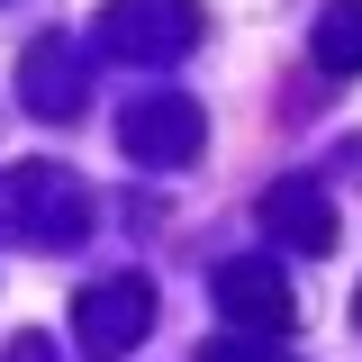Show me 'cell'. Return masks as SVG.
I'll return each mask as SVG.
<instances>
[{
    "label": "cell",
    "instance_id": "obj_1",
    "mask_svg": "<svg viewBox=\"0 0 362 362\" xmlns=\"http://www.w3.org/2000/svg\"><path fill=\"white\" fill-rule=\"evenodd\" d=\"M0 218L28 245H73L90 226V199H82V181L64 163H18V173H0Z\"/></svg>",
    "mask_w": 362,
    "mask_h": 362
},
{
    "label": "cell",
    "instance_id": "obj_2",
    "mask_svg": "<svg viewBox=\"0 0 362 362\" xmlns=\"http://www.w3.org/2000/svg\"><path fill=\"white\" fill-rule=\"evenodd\" d=\"M90 37L109 54H127V64H173V54H190L209 37V9L199 0H109Z\"/></svg>",
    "mask_w": 362,
    "mask_h": 362
},
{
    "label": "cell",
    "instance_id": "obj_3",
    "mask_svg": "<svg viewBox=\"0 0 362 362\" xmlns=\"http://www.w3.org/2000/svg\"><path fill=\"white\" fill-rule=\"evenodd\" d=\"M199 136H209V118H199V100H181V90H136L127 118H118V145H127L136 163H154V173H181V163L199 154Z\"/></svg>",
    "mask_w": 362,
    "mask_h": 362
},
{
    "label": "cell",
    "instance_id": "obj_4",
    "mask_svg": "<svg viewBox=\"0 0 362 362\" xmlns=\"http://www.w3.org/2000/svg\"><path fill=\"white\" fill-rule=\"evenodd\" d=\"M218 308H226L235 335H290V272H281V254L218 263Z\"/></svg>",
    "mask_w": 362,
    "mask_h": 362
},
{
    "label": "cell",
    "instance_id": "obj_5",
    "mask_svg": "<svg viewBox=\"0 0 362 362\" xmlns=\"http://www.w3.org/2000/svg\"><path fill=\"white\" fill-rule=\"evenodd\" d=\"M145 326H154V290H145V281H100V290H82V308H73V335H82L90 362L136 354Z\"/></svg>",
    "mask_w": 362,
    "mask_h": 362
},
{
    "label": "cell",
    "instance_id": "obj_6",
    "mask_svg": "<svg viewBox=\"0 0 362 362\" xmlns=\"http://www.w3.org/2000/svg\"><path fill=\"white\" fill-rule=\"evenodd\" d=\"M18 90H28V109L37 118H82V37H37L28 54H18Z\"/></svg>",
    "mask_w": 362,
    "mask_h": 362
},
{
    "label": "cell",
    "instance_id": "obj_7",
    "mask_svg": "<svg viewBox=\"0 0 362 362\" xmlns=\"http://www.w3.org/2000/svg\"><path fill=\"white\" fill-rule=\"evenodd\" d=\"M263 235L299 245V254H335V209L317 181H272L263 190Z\"/></svg>",
    "mask_w": 362,
    "mask_h": 362
},
{
    "label": "cell",
    "instance_id": "obj_8",
    "mask_svg": "<svg viewBox=\"0 0 362 362\" xmlns=\"http://www.w3.org/2000/svg\"><path fill=\"white\" fill-rule=\"evenodd\" d=\"M308 64L326 73V82H354V73H362V0H326V9H317Z\"/></svg>",
    "mask_w": 362,
    "mask_h": 362
},
{
    "label": "cell",
    "instance_id": "obj_9",
    "mask_svg": "<svg viewBox=\"0 0 362 362\" xmlns=\"http://www.w3.org/2000/svg\"><path fill=\"white\" fill-rule=\"evenodd\" d=\"M199 362H290V354H281V335H235V326H226Z\"/></svg>",
    "mask_w": 362,
    "mask_h": 362
},
{
    "label": "cell",
    "instance_id": "obj_10",
    "mask_svg": "<svg viewBox=\"0 0 362 362\" xmlns=\"http://www.w3.org/2000/svg\"><path fill=\"white\" fill-rule=\"evenodd\" d=\"M9 362H54V354H45L37 335H18V344H9Z\"/></svg>",
    "mask_w": 362,
    "mask_h": 362
},
{
    "label": "cell",
    "instance_id": "obj_11",
    "mask_svg": "<svg viewBox=\"0 0 362 362\" xmlns=\"http://www.w3.org/2000/svg\"><path fill=\"white\" fill-rule=\"evenodd\" d=\"M354 317H362V299H354Z\"/></svg>",
    "mask_w": 362,
    "mask_h": 362
}]
</instances>
